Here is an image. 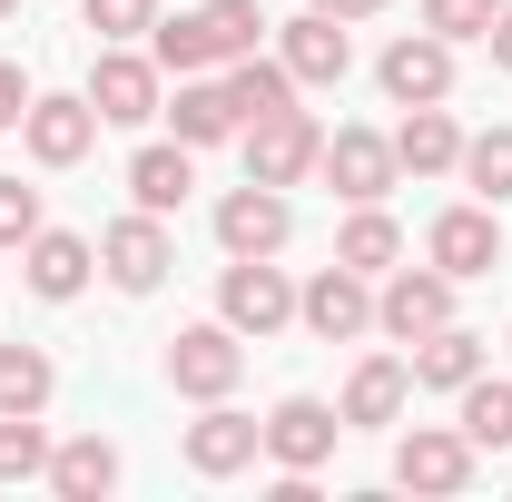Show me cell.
Returning a JSON list of instances; mask_svg holds the SVG:
<instances>
[{"instance_id": "6da1fadb", "label": "cell", "mask_w": 512, "mask_h": 502, "mask_svg": "<svg viewBox=\"0 0 512 502\" xmlns=\"http://www.w3.org/2000/svg\"><path fill=\"white\" fill-rule=\"evenodd\" d=\"M89 109H99V128H148L168 109V69L148 60L138 40H99V60H89Z\"/></svg>"}, {"instance_id": "7a4b0ae2", "label": "cell", "mask_w": 512, "mask_h": 502, "mask_svg": "<svg viewBox=\"0 0 512 502\" xmlns=\"http://www.w3.org/2000/svg\"><path fill=\"white\" fill-rule=\"evenodd\" d=\"M237 148H247V178H266V188H306L325 158V128L316 109H266V119L237 128Z\"/></svg>"}, {"instance_id": "3957f363", "label": "cell", "mask_w": 512, "mask_h": 502, "mask_svg": "<svg viewBox=\"0 0 512 502\" xmlns=\"http://www.w3.org/2000/svg\"><path fill=\"white\" fill-rule=\"evenodd\" d=\"M168 266H178V237H168V217H148V207H128L99 227V276L119 286V296H158L168 286Z\"/></svg>"}, {"instance_id": "277c9868", "label": "cell", "mask_w": 512, "mask_h": 502, "mask_svg": "<svg viewBox=\"0 0 512 502\" xmlns=\"http://www.w3.org/2000/svg\"><path fill=\"white\" fill-rule=\"evenodd\" d=\"M217 315H227L247 345L286 335V325H296V286H286V266H276V256H227V276H217Z\"/></svg>"}, {"instance_id": "5b68a950", "label": "cell", "mask_w": 512, "mask_h": 502, "mask_svg": "<svg viewBox=\"0 0 512 502\" xmlns=\"http://www.w3.org/2000/svg\"><path fill=\"white\" fill-rule=\"evenodd\" d=\"M316 178L345 197V207H375V197H394V188H404V168H394V128H325Z\"/></svg>"}, {"instance_id": "8992f818", "label": "cell", "mask_w": 512, "mask_h": 502, "mask_svg": "<svg viewBox=\"0 0 512 502\" xmlns=\"http://www.w3.org/2000/svg\"><path fill=\"white\" fill-rule=\"evenodd\" d=\"M237 375H247V335L217 315V325H178L168 335V384L188 394V404H217V394H237Z\"/></svg>"}, {"instance_id": "52a82bcc", "label": "cell", "mask_w": 512, "mask_h": 502, "mask_svg": "<svg viewBox=\"0 0 512 502\" xmlns=\"http://www.w3.org/2000/svg\"><path fill=\"white\" fill-rule=\"evenodd\" d=\"M424 266H444L453 286L493 276V266H503V207H483V197H463V207H444V217L424 227Z\"/></svg>"}, {"instance_id": "ba28073f", "label": "cell", "mask_w": 512, "mask_h": 502, "mask_svg": "<svg viewBox=\"0 0 512 502\" xmlns=\"http://www.w3.org/2000/svg\"><path fill=\"white\" fill-rule=\"evenodd\" d=\"M296 325H306L316 345H355V335H375V276H355V266H316V276L296 286Z\"/></svg>"}, {"instance_id": "9c48e42d", "label": "cell", "mask_w": 512, "mask_h": 502, "mask_svg": "<svg viewBox=\"0 0 512 502\" xmlns=\"http://www.w3.org/2000/svg\"><path fill=\"white\" fill-rule=\"evenodd\" d=\"M335 443H345V414H335L325 394H286V404H266V463H276V473H325Z\"/></svg>"}, {"instance_id": "30bf717a", "label": "cell", "mask_w": 512, "mask_h": 502, "mask_svg": "<svg viewBox=\"0 0 512 502\" xmlns=\"http://www.w3.org/2000/svg\"><path fill=\"white\" fill-rule=\"evenodd\" d=\"M434 325H453V276L444 266H394V276H375V335L424 345Z\"/></svg>"}, {"instance_id": "8fae6325", "label": "cell", "mask_w": 512, "mask_h": 502, "mask_svg": "<svg viewBox=\"0 0 512 502\" xmlns=\"http://www.w3.org/2000/svg\"><path fill=\"white\" fill-rule=\"evenodd\" d=\"M20 148H30L40 168H79V158L99 148V109H89V89H40V99L20 109Z\"/></svg>"}, {"instance_id": "7c38bea8", "label": "cell", "mask_w": 512, "mask_h": 502, "mask_svg": "<svg viewBox=\"0 0 512 502\" xmlns=\"http://www.w3.org/2000/svg\"><path fill=\"white\" fill-rule=\"evenodd\" d=\"M286 237H296V207H286V188L247 178V188L217 197V247H227V256H286Z\"/></svg>"}, {"instance_id": "4fadbf2b", "label": "cell", "mask_w": 512, "mask_h": 502, "mask_svg": "<svg viewBox=\"0 0 512 502\" xmlns=\"http://www.w3.org/2000/svg\"><path fill=\"white\" fill-rule=\"evenodd\" d=\"M473 463H483V453L463 443V424H414V434L394 443V483H404V493H434V502L463 493Z\"/></svg>"}, {"instance_id": "5bb4252c", "label": "cell", "mask_w": 512, "mask_h": 502, "mask_svg": "<svg viewBox=\"0 0 512 502\" xmlns=\"http://www.w3.org/2000/svg\"><path fill=\"white\" fill-rule=\"evenodd\" d=\"M375 89L394 99V109H434V99H453V40H434V30H404V40L375 60Z\"/></svg>"}, {"instance_id": "9a60e30c", "label": "cell", "mask_w": 512, "mask_h": 502, "mask_svg": "<svg viewBox=\"0 0 512 502\" xmlns=\"http://www.w3.org/2000/svg\"><path fill=\"white\" fill-rule=\"evenodd\" d=\"M89 276H99V247H89L79 227H40V237L20 247V286H30L40 306H69Z\"/></svg>"}, {"instance_id": "2e32d148", "label": "cell", "mask_w": 512, "mask_h": 502, "mask_svg": "<svg viewBox=\"0 0 512 502\" xmlns=\"http://www.w3.org/2000/svg\"><path fill=\"white\" fill-rule=\"evenodd\" d=\"M256 453H266V424H256V414H237L227 394H217V404H207V414L188 424V473H207V483L247 473Z\"/></svg>"}, {"instance_id": "e0dca14e", "label": "cell", "mask_w": 512, "mask_h": 502, "mask_svg": "<svg viewBox=\"0 0 512 502\" xmlns=\"http://www.w3.org/2000/svg\"><path fill=\"white\" fill-rule=\"evenodd\" d=\"M404 404H414V365L404 355H365L355 375H345V434H384V424H404Z\"/></svg>"}, {"instance_id": "ac0fdd59", "label": "cell", "mask_w": 512, "mask_h": 502, "mask_svg": "<svg viewBox=\"0 0 512 502\" xmlns=\"http://www.w3.org/2000/svg\"><path fill=\"white\" fill-rule=\"evenodd\" d=\"M276 60L296 69V89H335V79L355 69V40H345V20L306 10V20H286V30H276Z\"/></svg>"}, {"instance_id": "d6986e66", "label": "cell", "mask_w": 512, "mask_h": 502, "mask_svg": "<svg viewBox=\"0 0 512 502\" xmlns=\"http://www.w3.org/2000/svg\"><path fill=\"white\" fill-rule=\"evenodd\" d=\"M158 119H168V138H188V148H227V138H237V99H227L217 69H188Z\"/></svg>"}, {"instance_id": "ffe728a7", "label": "cell", "mask_w": 512, "mask_h": 502, "mask_svg": "<svg viewBox=\"0 0 512 502\" xmlns=\"http://www.w3.org/2000/svg\"><path fill=\"white\" fill-rule=\"evenodd\" d=\"M197 188V148L188 138H148L138 158H128V207H148V217H178Z\"/></svg>"}, {"instance_id": "44dd1931", "label": "cell", "mask_w": 512, "mask_h": 502, "mask_svg": "<svg viewBox=\"0 0 512 502\" xmlns=\"http://www.w3.org/2000/svg\"><path fill=\"white\" fill-rule=\"evenodd\" d=\"M394 168H404V178H453V168H463V119H453L444 99L394 119Z\"/></svg>"}, {"instance_id": "7402d4cb", "label": "cell", "mask_w": 512, "mask_h": 502, "mask_svg": "<svg viewBox=\"0 0 512 502\" xmlns=\"http://www.w3.org/2000/svg\"><path fill=\"white\" fill-rule=\"evenodd\" d=\"M50 493H60V502H109V493H119V443H109V434L50 443Z\"/></svg>"}, {"instance_id": "603a6c76", "label": "cell", "mask_w": 512, "mask_h": 502, "mask_svg": "<svg viewBox=\"0 0 512 502\" xmlns=\"http://www.w3.org/2000/svg\"><path fill=\"white\" fill-rule=\"evenodd\" d=\"M404 365H414V394H463V384L483 375V335L473 325H434Z\"/></svg>"}, {"instance_id": "cb8c5ba5", "label": "cell", "mask_w": 512, "mask_h": 502, "mask_svg": "<svg viewBox=\"0 0 512 502\" xmlns=\"http://www.w3.org/2000/svg\"><path fill=\"white\" fill-rule=\"evenodd\" d=\"M217 79H227V99H237V128L266 119V109H296V69L276 60V50H247V60H227Z\"/></svg>"}, {"instance_id": "d4e9b609", "label": "cell", "mask_w": 512, "mask_h": 502, "mask_svg": "<svg viewBox=\"0 0 512 502\" xmlns=\"http://www.w3.org/2000/svg\"><path fill=\"white\" fill-rule=\"evenodd\" d=\"M335 266H355V276H394V266H404V227L384 217V197L335 227Z\"/></svg>"}, {"instance_id": "484cf974", "label": "cell", "mask_w": 512, "mask_h": 502, "mask_svg": "<svg viewBox=\"0 0 512 502\" xmlns=\"http://www.w3.org/2000/svg\"><path fill=\"white\" fill-rule=\"evenodd\" d=\"M453 424L473 453H512V375H473L453 394Z\"/></svg>"}, {"instance_id": "4316f807", "label": "cell", "mask_w": 512, "mask_h": 502, "mask_svg": "<svg viewBox=\"0 0 512 502\" xmlns=\"http://www.w3.org/2000/svg\"><path fill=\"white\" fill-rule=\"evenodd\" d=\"M148 60L168 69V79H188V69H227L217 60V30H207V10H158V30H148Z\"/></svg>"}, {"instance_id": "83f0119b", "label": "cell", "mask_w": 512, "mask_h": 502, "mask_svg": "<svg viewBox=\"0 0 512 502\" xmlns=\"http://www.w3.org/2000/svg\"><path fill=\"white\" fill-rule=\"evenodd\" d=\"M60 394V365L40 345H0V414H50Z\"/></svg>"}, {"instance_id": "f1b7e54d", "label": "cell", "mask_w": 512, "mask_h": 502, "mask_svg": "<svg viewBox=\"0 0 512 502\" xmlns=\"http://www.w3.org/2000/svg\"><path fill=\"white\" fill-rule=\"evenodd\" d=\"M453 178L483 197V207H512V128H473V138H463V168H453Z\"/></svg>"}, {"instance_id": "f546056e", "label": "cell", "mask_w": 512, "mask_h": 502, "mask_svg": "<svg viewBox=\"0 0 512 502\" xmlns=\"http://www.w3.org/2000/svg\"><path fill=\"white\" fill-rule=\"evenodd\" d=\"M207 10V30H217V60H247V50H266V0H197Z\"/></svg>"}, {"instance_id": "4dcf8cb0", "label": "cell", "mask_w": 512, "mask_h": 502, "mask_svg": "<svg viewBox=\"0 0 512 502\" xmlns=\"http://www.w3.org/2000/svg\"><path fill=\"white\" fill-rule=\"evenodd\" d=\"M0 483H50V434H40V414H0Z\"/></svg>"}, {"instance_id": "1f68e13d", "label": "cell", "mask_w": 512, "mask_h": 502, "mask_svg": "<svg viewBox=\"0 0 512 502\" xmlns=\"http://www.w3.org/2000/svg\"><path fill=\"white\" fill-rule=\"evenodd\" d=\"M79 10H89L99 40H148L158 30V0H79Z\"/></svg>"}, {"instance_id": "d6a6232c", "label": "cell", "mask_w": 512, "mask_h": 502, "mask_svg": "<svg viewBox=\"0 0 512 502\" xmlns=\"http://www.w3.org/2000/svg\"><path fill=\"white\" fill-rule=\"evenodd\" d=\"M493 10H503V0H424V30H434V40H483Z\"/></svg>"}, {"instance_id": "836d02e7", "label": "cell", "mask_w": 512, "mask_h": 502, "mask_svg": "<svg viewBox=\"0 0 512 502\" xmlns=\"http://www.w3.org/2000/svg\"><path fill=\"white\" fill-rule=\"evenodd\" d=\"M50 217H40V188H20V178H0V247H30Z\"/></svg>"}, {"instance_id": "e575fe53", "label": "cell", "mask_w": 512, "mask_h": 502, "mask_svg": "<svg viewBox=\"0 0 512 502\" xmlns=\"http://www.w3.org/2000/svg\"><path fill=\"white\" fill-rule=\"evenodd\" d=\"M30 99H40V89L20 79V60H0V128H20V109H30Z\"/></svg>"}, {"instance_id": "d590c367", "label": "cell", "mask_w": 512, "mask_h": 502, "mask_svg": "<svg viewBox=\"0 0 512 502\" xmlns=\"http://www.w3.org/2000/svg\"><path fill=\"white\" fill-rule=\"evenodd\" d=\"M483 50H493V69H512V0L493 10V30H483Z\"/></svg>"}, {"instance_id": "8d00e7d4", "label": "cell", "mask_w": 512, "mask_h": 502, "mask_svg": "<svg viewBox=\"0 0 512 502\" xmlns=\"http://www.w3.org/2000/svg\"><path fill=\"white\" fill-rule=\"evenodd\" d=\"M306 10H325V20H345V30H355V20H375L384 0H306Z\"/></svg>"}, {"instance_id": "74e56055", "label": "cell", "mask_w": 512, "mask_h": 502, "mask_svg": "<svg viewBox=\"0 0 512 502\" xmlns=\"http://www.w3.org/2000/svg\"><path fill=\"white\" fill-rule=\"evenodd\" d=\"M10 10H20V0H0V20H10Z\"/></svg>"}, {"instance_id": "f35d334b", "label": "cell", "mask_w": 512, "mask_h": 502, "mask_svg": "<svg viewBox=\"0 0 512 502\" xmlns=\"http://www.w3.org/2000/svg\"><path fill=\"white\" fill-rule=\"evenodd\" d=\"M503 355H512V335H503Z\"/></svg>"}]
</instances>
